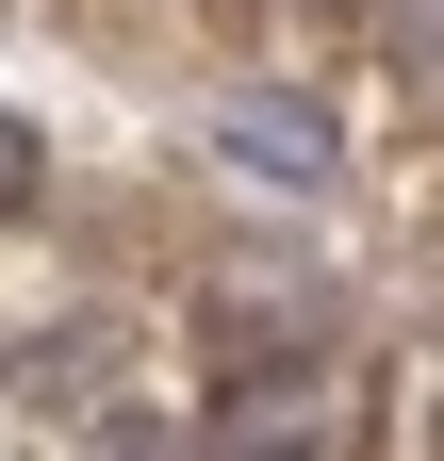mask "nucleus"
<instances>
[{"instance_id":"obj_1","label":"nucleus","mask_w":444,"mask_h":461,"mask_svg":"<svg viewBox=\"0 0 444 461\" xmlns=\"http://www.w3.org/2000/svg\"><path fill=\"white\" fill-rule=\"evenodd\" d=\"M214 149L263 165V182H329V132H313L297 99H231V115H214Z\"/></svg>"},{"instance_id":"obj_2","label":"nucleus","mask_w":444,"mask_h":461,"mask_svg":"<svg viewBox=\"0 0 444 461\" xmlns=\"http://www.w3.org/2000/svg\"><path fill=\"white\" fill-rule=\"evenodd\" d=\"M378 50H395V83L444 99V0H378Z\"/></svg>"},{"instance_id":"obj_3","label":"nucleus","mask_w":444,"mask_h":461,"mask_svg":"<svg viewBox=\"0 0 444 461\" xmlns=\"http://www.w3.org/2000/svg\"><path fill=\"white\" fill-rule=\"evenodd\" d=\"M33 198V115H0V214Z\"/></svg>"}]
</instances>
